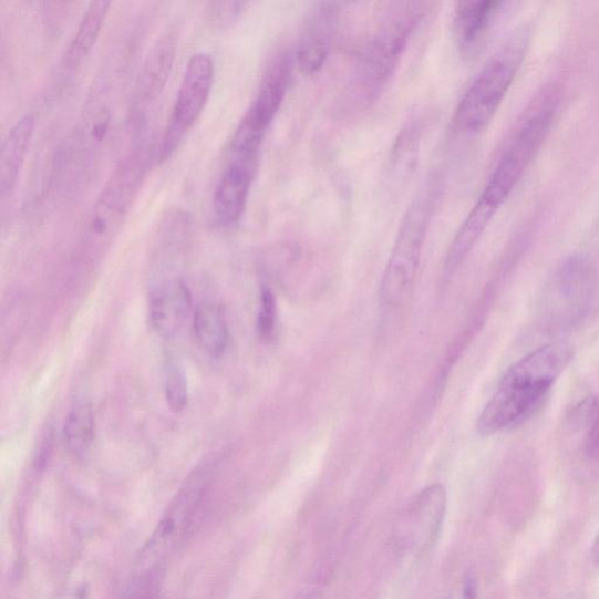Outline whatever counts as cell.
<instances>
[{"instance_id": "1", "label": "cell", "mask_w": 599, "mask_h": 599, "mask_svg": "<svg viewBox=\"0 0 599 599\" xmlns=\"http://www.w3.org/2000/svg\"><path fill=\"white\" fill-rule=\"evenodd\" d=\"M574 348L552 343L515 363L484 409L477 427L482 436L521 424L540 406L549 390L571 362Z\"/></svg>"}, {"instance_id": "2", "label": "cell", "mask_w": 599, "mask_h": 599, "mask_svg": "<svg viewBox=\"0 0 599 599\" xmlns=\"http://www.w3.org/2000/svg\"><path fill=\"white\" fill-rule=\"evenodd\" d=\"M424 14L423 3H399L371 37L358 58L345 91V107L364 111L379 100L397 72L413 32Z\"/></svg>"}, {"instance_id": "3", "label": "cell", "mask_w": 599, "mask_h": 599, "mask_svg": "<svg viewBox=\"0 0 599 599\" xmlns=\"http://www.w3.org/2000/svg\"><path fill=\"white\" fill-rule=\"evenodd\" d=\"M441 178L433 175L427 179L402 220L381 285L382 300L389 306L402 303L415 283L431 220L442 196Z\"/></svg>"}, {"instance_id": "4", "label": "cell", "mask_w": 599, "mask_h": 599, "mask_svg": "<svg viewBox=\"0 0 599 599\" xmlns=\"http://www.w3.org/2000/svg\"><path fill=\"white\" fill-rule=\"evenodd\" d=\"M526 47V35L516 34L474 78L454 113L453 125L458 132L477 135L486 130L520 69Z\"/></svg>"}, {"instance_id": "5", "label": "cell", "mask_w": 599, "mask_h": 599, "mask_svg": "<svg viewBox=\"0 0 599 599\" xmlns=\"http://www.w3.org/2000/svg\"><path fill=\"white\" fill-rule=\"evenodd\" d=\"M556 106L554 95H546L535 103L515 131L478 199L497 211L502 208L544 146L552 126Z\"/></svg>"}, {"instance_id": "6", "label": "cell", "mask_w": 599, "mask_h": 599, "mask_svg": "<svg viewBox=\"0 0 599 599\" xmlns=\"http://www.w3.org/2000/svg\"><path fill=\"white\" fill-rule=\"evenodd\" d=\"M152 165L149 151L141 146L123 158L101 190L87 217L85 237L105 245L128 218Z\"/></svg>"}, {"instance_id": "7", "label": "cell", "mask_w": 599, "mask_h": 599, "mask_svg": "<svg viewBox=\"0 0 599 599\" xmlns=\"http://www.w3.org/2000/svg\"><path fill=\"white\" fill-rule=\"evenodd\" d=\"M597 291V273L585 257L565 260L546 283L539 317L549 330H565L580 323L589 313Z\"/></svg>"}, {"instance_id": "8", "label": "cell", "mask_w": 599, "mask_h": 599, "mask_svg": "<svg viewBox=\"0 0 599 599\" xmlns=\"http://www.w3.org/2000/svg\"><path fill=\"white\" fill-rule=\"evenodd\" d=\"M215 82L214 60L208 53L194 54L185 68L174 107L158 144L159 163L171 159L196 125L210 99Z\"/></svg>"}, {"instance_id": "9", "label": "cell", "mask_w": 599, "mask_h": 599, "mask_svg": "<svg viewBox=\"0 0 599 599\" xmlns=\"http://www.w3.org/2000/svg\"><path fill=\"white\" fill-rule=\"evenodd\" d=\"M291 56L278 52L268 63L257 96L246 111L233 140L244 144L262 146L286 97L291 80Z\"/></svg>"}, {"instance_id": "10", "label": "cell", "mask_w": 599, "mask_h": 599, "mask_svg": "<svg viewBox=\"0 0 599 599\" xmlns=\"http://www.w3.org/2000/svg\"><path fill=\"white\" fill-rule=\"evenodd\" d=\"M210 473L211 467L209 464L200 465L178 492L168 514L164 516L151 543L142 554L143 567L153 566L158 557H163L165 552L175 547L179 536L187 529L193 518L204 489L210 479Z\"/></svg>"}, {"instance_id": "11", "label": "cell", "mask_w": 599, "mask_h": 599, "mask_svg": "<svg viewBox=\"0 0 599 599\" xmlns=\"http://www.w3.org/2000/svg\"><path fill=\"white\" fill-rule=\"evenodd\" d=\"M261 155L230 154L214 195V213L221 226L237 225L244 217Z\"/></svg>"}, {"instance_id": "12", "label": "cell", "mask_w": 599, "mask_h": 599, "mask_svg": "<svg viewBox=\"0 0 599 599\" xmlns=\"http://www.w3.org/2000/svg\"><path fill=\"white\" fill-rule=\"evenodd\" d=\"M178 40L175 29L165 31L144 59L135 91L140 105H149L156 101L167 86L175 65Z\"/></svg>"}, {"instance_id": "13", "label": "cell", "mask_w": 599, "mask_h": 599, "mask_svg": "<svg viewBox=\"0 0 599 599\" xmlns=\"http://www.w3.org/2000/svg\"><path fill=\"white\" fill-rule=\"evenodd\" d=\"M446 490L435 484L425 488L413 503L406 523L405 539L417 550L424 551L435 545L446 513Z\"/></svg>"}, {"instance_id": "14", "label": "cell", "mask_w": 599, "mask_h": 599, "mask_svg": "<svg viewBox=\"0 0 599 599\" xmlns=\"http://www.w3.org/2000/svg\"><path fill=\"white\" fill-rule=\"evenodd\" d=\"M193 298L180 280L161 283L151 298V318L156 333L164 339L176 337L187 322Z\"/></svg>"}, {"instance_id": "15", "label": "cell", "mask_w": 599, "mask_h": 599, "mask_svg": "<svg viewBox=\"0 0 599 599\" xmlns=\"http://www.w3.org/2000/svg\"><path fill=\"white\" fill-rule=\"evenodd\" d=\"M35 126L34 115L20 117L2 143V149H0V198L2 200L12 196L17 187Z\"/></svg>"}, {"instance_id": "16", "label": "cell", "mask_w": 599, "mask_h": 599, "mask_svg": "<svg viewBox=\"0 0 599 599\" xmlns=\"http://www.w3.org/2000/svg\"><path fill=\"white\" fill-rule=\"evenodd\" d=\"M504 6V2H490V0L458 4L454 11L453 30L464 52L472 53L483 44Z\"/></svg>"}, {"instance_id": "17", "label": "cell", "mask_w": 599, "mask_h": 599, "mask_svg": "<svg viewBox=\"0 0 599 599\" xmlns=\"http://www.w3.org/2000/svg\"><path fill=\"white\" fill-rule=\"evenodd\" d=\"M335 13V6H322L314 16L311 30L302 38L297 52V64L302 73L313 75L324 66L330 52L327 30Z\"/></svg>"}, {"instance_id": "18", "label": "cell", "mask_w": 599, "mask_h": 599, "mask_svg": "<svg viewBox=\"0 0 599 599\" xmlns=\"http://www.w3.org/2000/svg\"><path fill=\"white\" fill-rule=\"evenodd\" d=\"M111 2H92L71 40L65 54V65L68 69H75L91 54L95 48L103 25L106 23L110 13Z\"/></svg>"}, {"instance_id": "19", "label": "cell", "mask_w": 599, "mask_h": 599, "mask_svg": "<svg viewBox=\"0 0 599 599\" xmlns=\"http://www.w3.org/2000/svg\"><path fill=\"white\" fill-rule=\"evenodd\" d=\"M497 213V210H494L481 199L474 204L472 210L462 224L459 231L451 244L445 261V271L447 275L457 270V267L468 256L474 245L481 239L487 229L488 224Z\"/></svg>"}, {"instance_id": "20", "label": "cell", "mask_w": 599, "mask_h": 599, "mask_svg": "<svg viewBox=\"0 0 599 599\" xmlns=\"http://www.w3.org/2000/svg\"><path fill=\"white\" fill-rule=\"evenodd\" d=\"M194 329L198 343L213 358H220L229 343L227 329L220 309L213 303H203L197 308Z\"/></svg>"}, {"instance_id": "21", "label": "cell", "mask_w": 599, "mask_h": 599, "mask_svg": "<svg viewBox=\"0 0 599 599\" xmlns=\"http://www.w3.org/2000/svg\"><path fill=\"white\" fill-rule=\"evenodd\" d=\"M94 431L92 405L86 401L78 402L69 412L64 428L65 443L74 456H85L91 450Z\"/></svg>"}, {"instance_id": "22", "label": "cell", "mask_w": 599, "mask_h": 599, "mask_svg": "<svg viewBox=\"0 0 599 599\" xmlns=\"http://www.w3.org/2000/svg\"><path fill=\"white\" fill-rule=\"evenodd\" d=\"M420 148V128L406 127L400 135L394 154H392V172L405 177L415 168Z\"/></svg>"}, {"instance_id": "23", "label": "cell", "mask_w": 599, "mask_h": 599, "mask_svg": "<svg viewBox=\"0 0 599 599\" xmlns=\"http://www.w3.org/2000/svg\"><path fill=\"white\" fill-rule=\"evenodd\" d=\"M164 395L168 406L175 413L182 412L189 402L187 378L175 362H168L164 370Z\"/></svg>"}, {"instance_id": "24", "label": "cell", "mask_w": 599, "mask_h": 599, "mask_svg": "<svg viewBox=\"0 0 599 599\" xmlns=\"http://www.w3.org/2000/svg\"><path fill=\"white\" fill-rule=\"evenodd\" d=\"M277 301L270 287L264 286L260 295L258 332L265 340H270L276 332Z\"/></svg>"}, {"instance_id": "25", "label": "cell", "mask_w": 599, "mask_h": 599, "mask_svg": "<svg viewBox=\"0 0 599 599\" xmlns=\"http://www.w3.org/2000/svg\"><path fill=\"white\" fill-rule=\"evenodd\" d=\"M246 6L242 2L210 3L208 7L209 19L215 25L226 27L234 23V20L244 12Z\"/></svg>"}, {"instance_id": "26", "label": "cell", "mask_w": 599, "mask_h": 599, "mask_svg": "<svg viewBox=\"0 0 599 599\" xmlns=\"http://www.w3.org/2000/svg\"><path fill=\"white\" fill-rule=\"evenodd\" d=\"M599 404L596 399L588 397L581 403H578L571 411L570 423L572 426L580 428L590 426L597 416Z\"/></svg>"}, {"instance_id": "27", "label": "cell", "mask_w": 599, "mask_h": 599, "mask_svg": "<svg viewBox=\"0 0 599 599\" xmlns=\"http://www.w3.org/2000/svg\"><path fill=\"white\" fill-rule=\"evenodd\" d=\"M585 452L588 458L599 461V410L593 422L588 427L585 440Z\"/></svg>"}, {"instance_id": "28", "label": "cell", "mask_w": 599, "mask_h": 599, "mask_svg": "<svg viewBox=\"0 0 599 599\" xmlns=\"http://www.w3.org/2000/svg\"><path fill=\"white\" fill-rule=\"evenodd\" d=\"M130 599H158L151 582H141L138 588L132 593Z\"/></svg>"}, {"instance_id": "29", "label": "cell", "mask_w": 599, "mask_h": 599, "mask_svg": "<svg viewBox=\"0 0 599 599\" xmlns=\"http://www.w3.org/2000/svg\"><path fill=\"white\" fill-rule=\"evenodd\" d=\"M464 599H477L478 598V583L472 575H467L464 578L463 585Z\"/></svg>"}, {"instance_id": "30", "label": "cell", "mask_w": 599, "mask_h": 599, "mask_svg": "<svg viewBox=\"0 0 599 599\" xmlns=\"http://www.w3.org/2000/svg\"><path fill=\"white\" fill-rule=\"evenodd\" d=\"M591 555H592V560H593L595 565L599 566V533L596 536V539H595V543H593V546H592V550H591Z\"/></svg>"}, {"instance_id": "31", "label": "cell", "mask_w": 599, "mask_h": 599, "mask_svg": "<svg viewBox=\"0 0 599 599\" xmlns=\"http://www.w3.org/2000/svg\"><path fill=\"white\" fill-rule=\"evenodd\" d=\"M316 595L314 593H302L301 596H299L297 599H316Z\"/></svg>"}]
</instances>
